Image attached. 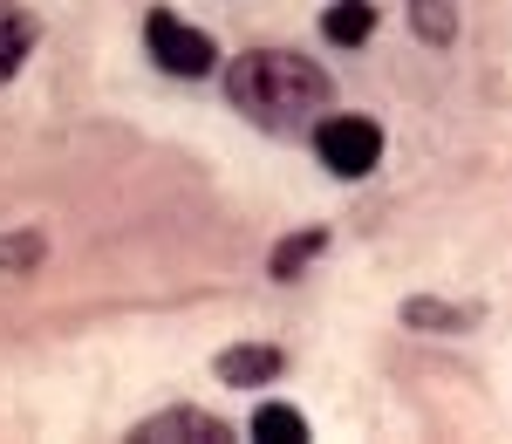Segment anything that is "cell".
I'll list each match as a JSON object with an SVG mask.
<instances>
[{"label":"cell","instance_id":"cell-1","mask_svg":"<svg viewBox=\"0 0 512 444\" xmlns=\"http://www.w3.org/2000/svg\"><path fill=\"white\" fill-rule=\"evenodd\" d=\"M226 96H233V110H246L267 130H308L315 117H328L335 82L301 48H246L226 62Z\"/></svg>","mask_w":512,"mask_h":444},{"label":"cell","instance_id":"cell-2","mask_svg":"<svg viewBox=\"0 0 512 444\" xmlns=\"http://www.w3.org/2000/svg\"><path fill=\"white\" fill-rule=\"evenodd\" d=\"M144 48H151V62L171 69V76H212V69H219L212 35H198L192 21H178L171 7H151V14H144Z\"/></svg>","mask_w":512,"mask_h":444},{"label":"cell","instance_id":"cell-3","mask_svg":"<svg viewBox=\"0 0 512 444\" xmlns=\"http://www.w3.org/2000/svg\"><path fill=\"white\" fill-rule=\"evenodd\" d=\"M315 151L335 178H362L383 164V123L369 117H321L315 123Z\"/></svg>","mask_w":512,"mask_h":444},{"label":"cell","instance_id":"cell-4","mask_svg":"<svg viewBox=\"0 0 512 444\" xmlns=\"http://www.w3.org/2000/svg\"><path fill=\"white\" fill-rule=\"evenodd\" d=\"M226 444V417H212V410H192V404H171L158 417H144V424H130V444Z\"/></svg>","mask_w":512,"mask_h":444},{"label":"cell","instance_id":"cell-5","mask_svg":"<svg viewBox=\"0 0 512 444\" xmlns=\"http://www.w3.org/2000/svg\"><path fill=\"white\" fill-rule=\"evenodd\" d=\"M219 383H239V390H253V383H274L280 369H287V349L274 342H239V349H219Z\"/></svg>","mask_w":512,"mask_h":444},{"label":"cell","instance_id":"cell-6","mask_svg":"<svg viewBox=\"0 0 512 444\" xmlns=\"http://www.w3.org/2000/svg\"><path fill=\"white\" fill-rule=\"evenodd\" d=\"M35 41H41L35 7H21V0H0V82L21 76V62L35 55Z\"/></svg>","mask_w":512,"mask_h":444},{"label":"cell","instance_id":"cell-7","mask_svg":"<svg viewBox=\"0 0 512 444\" xmlns=\"http://www.w3.org/2000/svg\"><path fill=\"white\" fill-rule=\"evenodd\" d=\"M321 35L335 41V48H362V41L376 35V0H328Z\"/></svg>","mask_w":512,"mask_h":444},{"label":"cell","instance_id":"cell-8","mask_svg":"<svg viewBox=\"0 0 512 444\" xmlns=\"http://www.w3.org/2000/svg\"><path fill=\"white\" fill-rule=\"evenodd\" d=\"M478 315L472 308H458V301H431V294H417V301H403V328H417V335H465Z\"/></svg>","mask_w":512,"mask_h":444},{"label":"cell","instance_id":"cell-9","mask_svg":"<svg viewBox=\"0 0 512 444\" xmlns=\"http://www.w3.org/2000/svg\"><path fill=\"white\" fill-rule=\"evenodd\" d=\"M315 253H328V226H308V233H287V240H280L274 253H267V274H274V281H294V274H301V267H308Z\"/></svg>","mask_w":512,"mask_h":444},{"label":"cell","instance_id":"cell-10","mask_svg":"<svg viewBox=\"0 0 512 444\" xmlns=\"http://www.w3.org/2000/svg\"><path fill=\"white\" fill-rule=\"evenodd\" d=\"M253 438H267V444H308V417L294 404H260L253 410Z\"/></svg>","mask_w":512,"mask_h":444},{"label":"cell","instance_id":"cell-11","mask_svg":"<svg viewBox=\"0 0 512 444\" xmlns=\"http://www.w3.org/2000/svg\"><path fill=\"white\" fill-rule=\"evenodd\" d=\"M410 21H417V35L424 41H444L458 35V0H410Z\"/></svg>","mask_w":512,"mask_h":444},{"label":"cell","instance_id":"cell-12","mask_svg":"<svg viewBox=\"0 0 512 444\" xmlns=\"http://www.w3.org/2000/svg\"><path fill=\"white\" fill-rule=\"evenodd\" d=\"M35 260H41V240H35V233H14V240H0V267H7V274H28Z\"/></svg>","mask_w":512,"mask_h":444}]
</instances>
